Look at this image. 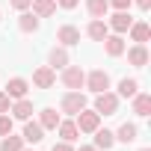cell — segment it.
I'll return each instance as SVG.
<instances>
[{
	"mask_svg": "<svg viewBox=\"0 0 151 151\" xmlns=\"http://www.w3.org/2000/svg\"><path fill=\"white\" fill-rule=\"evenodd\" d=\"M59 110H62V113H68V116H77L80 110H86V95H83L80 89L65 92V95H62V101H59Z\"/></svg>",
	"mask_w": 151,
	"mask_h": 151,
	"instance_id": "cell-1",
	"label": "cell"
},
{
	"mask_svg": "<svg viewBox=\"0 0 151 151\" xmlns=\"http://www.w3.org/2000/svg\"><path fill=\"white\" fill-rule=\"evenodd\" d=\"M116 110H119V95H113V92L95 95V113L98 116H116Z\"/></svg>",
	"mask_w": 151,
	"mask_h": 151,
	"instance_id": "cell-2",
	"label": "cell"
},
{
	"mask_svg": "<svg viewBox=\"0 0 151 151\" xmlns=\"http://www.w3.org/2000/svg\"><path fill=\"white\" fill-rule=\"evenodd\" d=\"M59 80H62V86H65V89H80V86L86 83V74H83V68H80V65H65Z\"/></svg>",
	"mask_w": 151,
	"mask_h": 151,
	"instance_id": "cell-3",
	"label": "cell"
},
{
	"mask_svg": "<svg viewBox=\"0 0 151 151\" xmlns=\"http://www.w3.org/2000/svg\"><path fill=\"white\" fill-rule=\"evenodd\" d=\"M74 124H77V130H80V133H95V130L101 127V116H98L95 110H80V113H77V122H74Z\"/></svg>",
	"mask_w": 151,
	"mask_h": 151,
	"instance_id": "cell-4",
	"label": "cell"
},
{
	"mask_svg": "<svg viewBox=\"0 0 151 151\" xmlns=\"http://www.w3.org/2000/svg\"><path fill=\"white\" fill-rule=\"evenodd\" d=\"M83 86L92 89L95 95H98V92H107V89H110V74H107L104 68H95V71L86 74V83H83Z\"/></svg>",
	"mask_w": 151,
	"mask_h": 151,
	"instance_id": "cell-5",
	"label": "cell"
},
{
	"mask_svg": "<svg viewBox=\"0 0 151 151\" xmlns=\"http://www.w3.org/2000/svg\"><path fill=\"white\" fill-rule=\"evenodd\" d=\"M33 83H36L39 89H50V86L56 83V71H53L50 65H42V68H36V71H33Z\"/></svg>",
	"mask_w": 151,
	"mask_h": 151,
	"instance_id": "cell-6",
	"label": "cell"
},
{
	"mask_svg": "<svg viewBox=\"0 0 151 151\" xmlns=\"http://www.w3.org/2000/svg\"><path fill=\"white\" fill-rule=\"evenodd\" d=\"M56 42H59L62 47L77 45V42H80V30H77V27H71V24H62V27L56 30Z\"/></svg>",
	"mask_w": 151,
	"mask_h": 151,
	"instance_id": "cell-7",
	"label": "cell"
},
{
	"mask_svg": "<svg viewBox=\"0 0 151 151\" xmlns=\"http://www.w3.org/2000/svg\"><path fill=\"white\" fill-rule=\"evenodd\" d=\"M86 33H89V39H92V42H104V39L110 36V27H107V21H104V18H92V21H89V27H86Z\"/></svg>",
	"mask_w": 151,
	"mask_h": 151,
	"instance_id": "cell-8",
	"label": "cell"
},
{
	"mask_svg": "<svg viewBox=\"0 0 151 151\" xmlns=\"http://www.w3.org/2000/svg\"><path fill=\"white\" fill-rule=\"evenodd\" d=\"M27 89H30V83H27L24 77H12V80L6 83V95L15 98V101H18V98H27Z\"/></svg>",
	"mask_w": 151,
	"mask_h": 151,
	"instance_id": "cell-9",
	"label": "cell"
},
{
	"mask_svg": "<svg viewBox=\"0 0 151 151\" xmlns=\"http://www.w3.org/2000/svg\"><path fill=\"white\" fill-rule=\"evenodd\" d=\"M21 139L36 145V142H42V139H45V127H42L39 122H30V119H27V124H24V136H21Z\"/></svg>",
	"mask_w": 151,
	"mask_h": 151,
	"instance_id": "cell-10",
	"label": "cell"
},
{
	"mask_svg": "<svg viewBox=\"0 0 151 151\" xmlns=\"http://www.w3.org/2000/svg\"><path fill=\"white\" fill-rule=\"evenodd\" d=\"M127 30H130V39H133L136 45H145V42H148V36H151V27H148L145 21H133Z\"/></svg>",
	"mask_w": 151,
	"mask_h": 151,
	"instance_id": "cell-11",
	"label": "cell"
},
{
	"mask_svg": "<svg viewBox=\"0 0 151 151\" xmlns=\"http://www.w3.org/2000/svg\"><path fill=\"white\" fill-rule=\"evenodd\" d=\"M127 62L136 65V68H145V65H148V50H145V45H133V47L127 50Z\"/></svg>",
	"mask_w": 151,
	"mask_h": 151,
	"instance_id": "cell-12",
	"label": "cell"
},
{
	"mask_svg": "<svg viewBox=\"0 0 151 151\" xmlns=\"http://www.w3.org/2000/svg\"><path fill=\"white\" fill-rule=\"evenodd\" d=\"M33 15L36 18H50L53 12H56V0H33Z\"/></svg>",
	"mask_w": 151,
	"mask_h": 151,
	"instance_id": "cell-13",
	"label": "cell"
},
{
	"mask_svg": "<svg viewBox=\"0 0 151 151\" xmlns=\"http://www.w3.org/2000/svg\"><path fill=\"white\" fill-rule=\"evenodd\" d=\"M130 24H133L130 12H116V15L110 18V24H107V27H113V30H116V33L122 36V33H127V27H130Z\"/></svg>",
	"mask_w": 151,
	"mask_h": 151,
	"instance_id": "cell-14",
	"label": "cell"
},
{
	"mask_svg": "<svg viewBox=\"0 0 151 151\" xmlns=\"http://www.w3.org/2000/svg\"><path fill=\"white\" fill-rule=\"evenodd\" d=\"M113 145H116V133H113V130H107V127H104V130L98 127V130H95V148H98V151H101V148H104V151H110Z\"/></svg>",
	"mask_w": 151,
	"mask_h": 151,
	"instance_id": "cell-15",
	"label": "cell"
},
{
	"mask_svg": "<svg viewBox=\"0 0 151 151\" xmlns=\"http://www.w3.org/2000/svg\"><path fill=\"white\" fill-rule=\"evenodd\" d=\"M104 50H107L110 56H122V53H124V39H122L119 33H116V36H107V39H104Z\"/></svg>",
	"mask_w": 151,
	"mask_h": 151,
	"instance_id": "cell-16",
	"label": "cell"
},
{
	"mask_svg": "<svg viewBox=\"0 0 151 151\" xmlns=\"http://www.w3.org/2000/svg\"><path fill=\"white\" fill-rule=\"evenodd\" d=\"M133 113L136 116H148L151 113V95L148 92H136L133 95Z\"/></svg>",
	"mask_w": 151,
	"mask_h": 151,
	"instance_id": "cell-17",
	"label": "cell"
},
{
	"mask_svg": "<svg viewBox=\"0 0 151 151\" xmlns=\"http://www.w3.org/2000/svg\"><path fill=\"white\" fill-rule=\"evenodd\" d=\"M62 119H59V113L53 110V107H47V110H42V116H39V124L45 127V130H56V124H59Z\"/></svg>",
	"mask_w": 151,
	"mask_h": 151,
	"instance_id": "cell-18",
	"label": "cell"
},
{
	"mask_svg": "<svg viewBox=\"0 0 151 151\" xmlns=\"http://www.w3.org/2000/svg\"><path fill=\"white\" fill-rule=\"evenodd\" d=\"M12 116H15V119H21V122H27V119L33 116V101L18 98V101H15V107H12Z\"/></svg>",
	"mask_w": 151,
	"mask_h": 151,
	"instance_id": "cell-19",
	"label": "cell"
},
{
	"mask_svg": "<svg viewBox=\"0 0 151 151\" xmlns=\"http://www.w3.org/2000/svg\"><path fill=\"white\" fill-rule=\"evenodd\" d=\"M56 130H59L62 142H74V139L80 136V130H77V124H74V122H59V124H56Z\"/></svg>",
	"mask_w": 151,
	"mask_h": 151,
	"instance_id": "cell-20",
	"label": "cell"
},
{
	"mask_svg": "<svg viewBox=\"0 0 151 151\" xmlns=\"http://www.w3.org/2000/svg\"><path fill=\"white\" fill-rule=\"evenodd\" d=\"M18 27H21V33H36L39 30V18L33 15V12H21V18H18Z\"/></svg>",
	"mask_w": 151,
	"mask_h": 151,
	"instance_id": "cell-21",
	"label": "cell"
},
{
	"mask_svg": "<svg viewBox=\"0 0 151 151\" xmlns=\"http://www.w3.org/2000/svg\"><path fill=\"white\" fill-rule=\"evenodd\" d=\"M65 65H68V50L59 45V47H53V50H50V68L56 71V68H65Z\"/></svg>",
	"mask_w": 151,
	"mask_h": 151,
	"instance_id": "cell-22",
	"label": "cell"
},
{
	"mask_svg": "<svg viewBox=\"0 0 151 151\" xmlns=\"http://www.w3.org/2000/svg\"><path fill=\"white\" fill-rule=\"evenodd\" d=\"M86 9H89L92 18H104L110 12V3H107V0H86Z\"/></svg>",
	"mask_w": 151,
	"mask_h": 151,
	"instance_id": "cell-23",
	"label": "cell"
},
{
	"mask_svg": "<svg viewBox=\"0 0 151 151\" xmlns=\"http://www.w3.org/2000/svg\"><path fill=\"white\" fill-rule=\"evenodd\" d=\"M136 133H139V130H136V124H130V122H124V124L119 127V133H116V139L127 145V142H133V139H136Z\"/></svg>",
	"mask_w": 151,
	"mask_h": 151,
	"instance_id": "cell-24",
	"label": "cell"
},
{
	"mask_svg": "<svg viewBox=\"0 0 151 151\" xmlns=\"http://www.w3.org/2000/svg\"><path fill=\"white\" fill-rule=\"evenodd\" d=\"M21 148H24V139H21V136L6 133L3 139H0V151H21Z\"/></svg>",
	"mask_w": 151,
	"mask_h": 151,
	"instance_id": "cell-25",
	"label": "cell"
},
{
	"mask_svg": "<svg viewBox=\"0 0 151 151\" xmlns=\"http://www.w3.org/2000/svg\"><path fill=\"white\" fill-rule=\"evenodd\" d=\"M136 92H139V83H136L133 77H124V80L119 83V95H122V98H133Z\"/></svg>",
	"mask_w": 151,
	"mask_h": 151,
	"instance_id": "cell-26",
	"label": "cell"
},
{
	"mask_svg": "<svg viewBox=\"0 0 151 151\" xmlns=\"http://www.w3.org/2000/svg\"><path fill=\"white\" fill-rule=\"evenodd\" d=\"M12 133V116L9 113H0V136Z\"/></svg>",
	"mask_w": 151,
	"mask_h": 151,
	"instance_id": "cell-27",
	"label": "cell"
},
{
	"mask_svg": "<svg viewBox=\"0 0 151 151\" xmlns=\"http://www.w3.org/2000/svg\"><path fill=\"white\" fill-rule=\"evenodd\" d=\"M107 3L116 9V12H127L130 9V3H133V0H107Z\"/></svg>",
	"mask_w": 151,
	"mask_h": 151,
	"instance_id": "cell-28",
	"label": "cell"
},
{
	"mask_svg": "<svg viewBox=\"0 0 151 151\" xmlns=\"http://www.w3.org/2000/svg\"><path fill=\"white\" fill-rule=\"evenodd\" d=\"M9 101H12V98H9L6 92H0V113H9Z\"/></svg>",
	"mask_w": 151,
	"mask_h": 151,
	"instance_id": "cell-29",
	"label": "cell"
},
{
	"mask_svg": "<svg viewBox=\"0 0 151 151\" xmlns=\"http://www.w3.org/2000/svg\"><path fill=\"white\" fill-rule=\"evenodd\" d=\"M30 3H33V0H12V6H15L18 12H24V9H30Z\"/></svg>",
	"mask_w": 151,
	"mask_h": 151,
	"instance_id": "cell-30",
	"label": "cell"
},
{
	"mask_svg": "<svg viewBox=\"0 0 151 151\" xmlns=\"http://www.w3.org/2000/svg\"><path fill=\"white\" fill-rule=\"evenodd\" d=\"M80 0H56V6H62V9H74Z\"/></svg>",
	"mask_w": 151,
	"mask_h": 151,
	"instance_id": "cell-31",
	"label": "cell"
},
{
	"mask_svg": "<svg viewBox=\"0 0 151 151\" xmlns=\"http://www.w3.org/2000/svg\"><path fill=\"white\" fill-rule=\"evenodd\" d=\"M50 151H74V148H71V142H56Z\"/></svg>",
	"mask_w": 151,
	"mask_h": 151,
	"instance_id": "cell-32",
	"label": "cell"
},
{
	"mask_svg": "<svg viewBox=\"0 0 151 151\" xmlns=\"http://www.w3.org/2000/svg\"><path fill=\"white\" fill-rule=\"evenodd\" d=\"M136 6L139 9H151V0H136Z\"/></svg>",
	"mask_w": 151,
	"mask_h": 151,
	"instance_id": "cell-33",
	"label": "cell"
},
{
	"mask_svg": "<svg viewBox=\"0 0 151 151\" xmlns=\"http://www.w3.org/2000/svg\"><path fill=\"white\" fill-rule=\"evenodd\" d=\"M77 151H98V148H95V145H80Z\"/></svg>",
	"mask_w": 151,
	"mask_h": 151,
	"instance_id": "cell-34",
	"label": "cell"
},
{
	"mask_svg": "<svg viewBox=\"0 0 151 151\" xmlns=\"http://www.w3.org/2000/svg\"><path fill=\"white\" fill-rule=\"evenodd\" d=\"M139 151H151V148H139Z\"/></svg>",
	"mask_w": 151,
	"mask_h": 151,
	"instance_id": "cell-35",
	"label": "cell"
},
{
	"mask_svg": "<svg viewBox=\"0 0 151 151\" xmlns=\"http://www.w3.org/2000/svg\"><path fill=\"white\" fill-rule=\"evenodd\" d=\"M21 151H27V148H21Z\"/></svg>",
	"mask_w": 151,
	"mask_h": 151,
	"instance_id": "cell-36",
	"label": "cell"
}]
</instances>
